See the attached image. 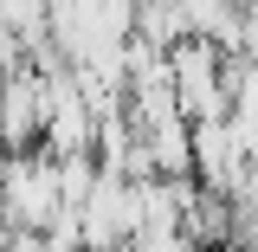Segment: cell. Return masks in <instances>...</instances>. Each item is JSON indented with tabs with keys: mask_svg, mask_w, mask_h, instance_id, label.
<instances>
[{
	"mask_svg": "<svg viewBox=\"0 0 258 252\" xmlns=\"http://www.w3.org/2000/svg\"><path fill=\"white\" fill-rule=\"evenodd\" d=\"M136 32H142L149 45H161V52H174L181 39H194L181 0H142V7H136Z\"/></svg>",
	"mask_w": 258,
	"mask_h": 252,
	"instance_id": "cell-6",
	"label": "cell"
},
{
	"mask_svg": "<svg viewBox=\"0 0 258 252\" xmlns=\"http://www.w3.org/2000/svg\"><path fill=\"white\" fill-rule=\"evenodd\" d=\"M0 246H7V252H52V246H45V233H26V226L0 233Z\"/></svg>",
	"mask_w": 258,
	"mask_h": 252,
	"instance_id": "cell-8",
	"label": "cell"
},
{
	"mask_svg": "<svg viewBox=\"0 0 258 252\" xmlns=\"http://www.w3.org/2000/svg\"><path fill=\"white\" fill-rule=\"evenodd\" d=\"M142 149H149V168L155 175H194V123L187 117H168V123L142 129Z\"/></svg>",
	"mask_w": 258,
	"mask_h": 252,
	"instance_id": "cell-4",
	"label": "cell"
},
{
	"mask_svg": "<svg viewBox=\"0 0 258 252\" xmlns=\"http://www.w3.org/2000/svg\"><path fill=\"white\" fill-rule=\"evenodd\" d=\"M58 207H64L58 156H45V149L7 156V188H0V233H13V226H26V233H45Z\"/></svg>",
	"mask_w": 258,
	"mask_h": 252,
	"instance_id": "cell-1",
	"label": "cell"
},
{
	"mask_svg": "<svg viewBox=\"0 0 258 252\" xmlns=\"http://www.w3.org/2000/svg\"><path fill=\"white\" fill-rule=\"evenodd\" d=\"M123 252H200V246H194L187 233H136Z\"/></svg>",
	"mask_w": 258,
	"mask_h": 252,
	"instance_id": "cell-7",
	"label": "cell"
},
{
	"mask_svg": "<svg viewBox=\"0 0 258 252\" xmlns=\"http://www.w3.org/2000/svg\"><path fill=\"white\" fill-rule=\"evenodd\" d=\"M168 71H174V104L187 123H207V117H226L232 110V91H226V52L213 39H181L168 52Z\"/></svg>",
	"mask_w": 258,
	"mask_h": 252,
	"instance_id": "cell-2",
	"label": "cell"
},
{
	"mask_svg": "<svg viewBox=\"0 0 258 252\" xmlns=\"http://www.w3.org/2000/svg\"><path fill=\"white\" fill-rule=\"evenodd\" d=\"M232 59H252L258 65V13H245V32H239V52Z\"/></svg>",
	"mask_w": 258,
	"mask_h": 252,
	"instance_id": "cell-9",
	"label": "cell"
},
{
	"mask_svg": "<svg viewBox=\"0 0 258 252\" xmlns=\"http://www.w3.org/2000/svg\"><path fill=\"white\" fill-rule=\"evenodd\" d=\"M187 7L194 39H213L226 59L239 52V32H245V0H181Z\"/></svg>",
	"mask_w": 258,
	"mask_h": 252,
	"instance_id": "cell-5",
	"label": "cell"
},
{
	"mask_svg": "<svg viewBox=\"0 0 258 252\" xmlns=\"http://www.w3.org/2000/svg\"><path fill=\"white\" fill-rule=\"evenodd\" d=\"M45 117H52V104H45V78L20 65V71H7V84H0V149L7 156H26L45 142Z\"/></svg>",
	"mask_w": 258,
	"mask_h": 252,
	"instance_id": "cell-3",
	"label": "cell"
}]
</instances>
